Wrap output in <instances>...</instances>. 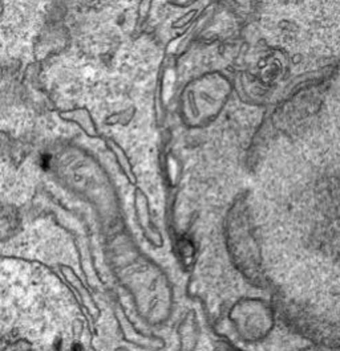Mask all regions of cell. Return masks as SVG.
Masks as SVG:
<instances>
[{
	"label": "cell",
	"instance_id": "cell-1",
	"mask_svg": "<svg viewBox=\"0 0 340 351\" xmlns=\"http://www.w3.org/2000/svg\"><path fill=\"white\" fill-rule=\"evenodd\" d=\"M173 59L169 53L165 52L160 66V75L157 78V86L155 92V113H156V123L157 126H162L166 121V102L170 97V84L173 77Z\"/></svg>",
	"mask_w": 340,
	"mask_h": 351
},
{
	"label": "cell",
	"instance_id": "cell-2",
	"mask_svg": "<svg viewBox=\"0 0 340 351\" xmlns=\"http://www.w3.org/2000/svg\"><path fill=\"white\" fill-rule=\"evenodd\" d=\"M58 116L68 123L76 125L88 137L98 138L100 136V129L93 116L87 108H73L58 112Z\"/></svg>",
	"mask_w": 340,
	"mask_h": 351
},
{
	"label": "cell",
	"instance_id": "cell-3",
	"mask_svg": "<svg viewBox=\"0 0 340 351\" xmlns=\"http://www.w3.org/2000/svg\"><path fill=\"white\" fill-rule=\"evenodd\" d=\"M16 216L7 210L0 211V239H4L5 236H10L16 231Z\"/></svg>",
	"mask_w": 340,
	"mask_h": 351
},
{
	"label": "cell",
	"instance_id": "cell-4",
	"mask_svg": "<svg viewBox=\"0 0 340 351\" xmlns=\"http://www.w3.org/2000/svg\"><path fill=\"white\" fill-rule=\"evenodd\" d=\"M153 7V0H140L139 3V10H137V18H136V27L135 32L139 35L141 31L144 29L145 24L148 23V19L150 16Z\"/></svg>",
	"mask_w": 340,
	"mask_h": 351
}]
</instances>
